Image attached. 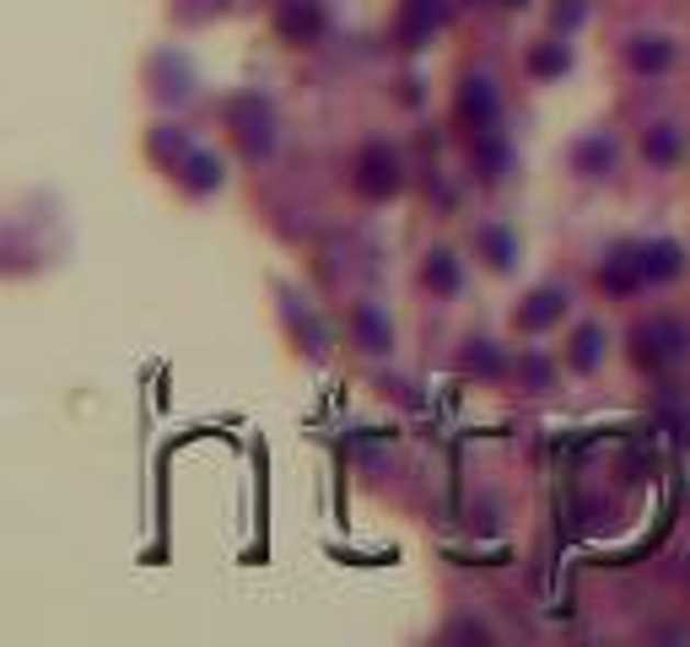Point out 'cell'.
<instances>
[{
	"mask_svg": "<svg viewBox=\"0 0 690 647\" xmlns=\"http://www.w3.org/2000/svg\"><path fill=\"white\" fill-rule=\"evenodd\" d=\"M464 367L480 373V378H497V373H502V356L491 351V340H475V345L464 351Z\"/></svg>",
	"mask_w": 690,
	"mask_h": 647,
	"instance_id": "18",
	"label": "cell"
},
{
	"mask_svg": "<svg viewBox=\"0 0 690 647\" xmlns=\"http://www.w3.org/2000/svg\"><path fill=\"white\" fill-rule=\"evenodd\" d=\"M518 373L529 378V388H551V362H545V356H534V351L518 362Z\"/></svg>",
	"mask_w": 690,
	"mask_h": 647,
	"instance_id": "22",
	"label": "cell"
},
{
	"mask_svg": "<svg viewBox=\"0 0 690 647\" xmlns=\"http://www.w3.org/2000/svg\"><path fill=\"white\" fill-rule=\"evenodd\" d=\"M572 162H577V173H588V179H599L610 162H615V146L604 140V135H588L577 151H572Z\"/></svg>",
	"mask_w": 690,
	"mask_h": 647,
	"instance_id": "14",
	"label": "cell"
},
{
	"mask_svg": "<svg viewBox=\"0 0 690 647\" xmlns=\"http://www.w3.org/2000/svg\"><path fill=\"white\" fill-rule=\"evenodd\" d=\"M227 125H233V135H238L244 157H253V162L275 151V114H270V103H264L259 92L233 98V109H227Z\"/></svg>",
	"mask_w": 690,
	"mask_h": 647,
	"instance_id": "2",
	"label": "cell"
},
{
	"mask_svg": "<svg viewBox=\"0 0 690 647\" xmlns=\"http://www.w3.org/2000/svg\"><path fill=\"white\" fill-rule=\"evenodd\" d=\"M577 22H582V0H562V5H556V27H562V33H572Z\"/></svg>",
	"mask_w": 690,
	"mask_h": 647,
	"instance_id": "23",
	"label": "cell"
},
{
	"mask_svg": "<svg viewBox=\"0 0 690 647\" xmlns=\"http://www.w3.org/2000/svg\"><path fill=\"white\" fill-rule=\"evenodd\" d=\"M453 637H464V643H486V626H475V621H459V626H453Z\"/></svg>",
	"mask_w": 690,
	"mask_h": 647,
	"instance_id": "25",
	"label": "cell"
},
{
	"mask_svg": "<svg viewBox=\"0 0 690 647\" xmlns=\"http://www.w3.org/2000/svg\"><path fill=\"white\" fill-rule=\"evenodd\" d=\"M642 157H647L653 168H675V162H680V129L653 125L647 135H642Z\"/></svg>",
	"mask_w": 690,
	"mask_h": 647,
	"instance_id": "13",
	"label": "cell"
},
{
	"mask_svg": "<svg viewBox=\"0 0 690 647\" xmlns=\"http://www.w3.org/2000/svg\"><path fill=\"white\" fill-rule=\"evenodd\" d=\"M459 114H464V125L475 129V135H491V129H497V92H491L486 76H464V87H459Z\"/></svg>",
	"mask_w": 690,
	"mask_h": 647,
	"instance_id": "5",
	"label": "cell"
},
{
	"mask_svg": "<svg viewBox=\"0 0 690 647\" xmlns=\"http://www.w3.org/2000/svg\"><path fill=\"white\" fill-rule=\"evenodd\" d=\"M690 334L680 319H647L631 329V356H636V367H647V373H664V367H675L680 356H686Z\"/></svg>",
	"mask_w": 690,
	"mask_h": 647,
	"instance_id": "1",
	"label": "cell"
},
{
	"mask_svg": "<svg viewBox=\"0 0 690 647\" xmlns=\"http://www.w3.org/2000/svg\"><path fill=\"white\" fill-rule=\"evenodd\" d=\"M631 65H636L642 76H664V70L675 65V44L658 38V33H642V38H631Z\"/></svg>",
	"mask_w": 690,
	"mask_h": 647,
	"instance_id": "11",
	"label": "cell"
},
{
	"mask_svg": "<svg viewBox=\"0 0 690 647\" xmlns=\"http://www.w3.org/2000/svg\"><path fill=\"white\" fill-rule=\"evenodd\" d=\"M636 264H642V275H647V281H675V275H680V264H686V254H680V243L658 238V243L636 249Z\"/></svg>",
	"mask_w": 690,
	"mask_h": 647,
	"instance_id": "10",
	"label": "cell"
},
{
	"mask_svg": "<svg viewBox=\"0 0 690 647\" xmlns=\"http://www.w3.org/2000/svg\"><path fill=\"white\" fill-rule=\"evenodd\" d=\"M421 275H427V286H432L438 297H453V292H459V259L453 254H432Z\"/></svg>",
	"mask_w": 690,
	"mask_h": 647,
	"instance_id": "16",
	"label": "cell"
},
{
	"mask_svg": "<svg viewBox=\"0 0 690 647\" xmlns=\"http://www.w3.org/2000/svg\"><path fill=\"white\" fill-rule=\"evenodd\" d=\"M642 281H647V275H642V264H636V249H626L621 259H610V264L599 270V286H604V292H615V297H631Z\"/></svg>",
	"mask_w": 690,
	"mask_h": 647,
	"instance_id": "12",
	"label": "cell"
},
{
	"mask_svg": "<svg viewBox=\"0 0 690 647\" xmlns=\"http://www.w3.org/2000/svg\"><path fill=\"white\" fill-rule=\"evenodd\" d=\"M475 162H480V179H502L507 151H502V140H497V129H491V135H475Z\"/></svg>",
	"mask_w": 690,
	"mask_h": 647,
	"instance_id": "17",
	"label": "cell"
},
{
	"mask_svg": "<svg viewBox=\"0 0 690 647\" xmlns=\"http://www.w3.org/2000/svg\"><path fill=\"white\" fill-rule=\"evenodd\" d=\"M442 22H448V0H405L399 27H394V33H399V49H421Z\"/></svg>",
	"mask_w": 690,
	"mask_h": 647,
	"instance_id": "4",
	"label": "cell"
},
{
	"mask_svg": "<svg viewBox=\"0 0 690 647\" xmlns=\"http://www.w3.org/2000/svg\"><path fill=\"white\" fill-rule=\"evenodd\" d=\"M502 5H529V0H502Z\"/></svg>",
	"mask_w": 690,
	"mask_h": 647,
	"instance_id": "26",
	"label": "cell"
},
{
	"mask_svg": "<svg viewBox=\"0 0 690 647\" xmlns=\"http://www.w3.org/2000/svg\"><path fill=\"white\" fill-rule=\"evenodd\" d=\"M275 27H281V38H292V44H314L318 33H324V5H318V0H286V5L275 11Z\"/></svg>",
	"mask_w": 690,
	"mask_h": 647,
	"instance_id": "6",
	"label": "cell"
},
{
	"mask_svg": "<svg viewBox=\"0 0 690 647\" xmlns=\"http://www.w3.org/2000/svg\"><path fill=\"white\" fill-rule=\"evenodd\" d=\"M562 314H566V292H562V286H540V292H529V297H523V308H518V329L540 334V329L562 324Z\"/></svg>",
	"mask_w": 690,
	"mask_h": 647,
	"instance_id": "7",
	"label": "cell"
},
{
	"mask_svg": "<svg viewBox=\"0 0 690 647\" xmlns=\"http://www.w3.org/2000/svg\"><path fill=\"white\" fill-rule=\"evenodd\" d=\"M599 351H604V334H599L593 324H582V329L572 334V351H566V362H572L577 373H593V367H599Z\"/></svg>",
	"mask_w": 690,
	"mask_h": 647,
	"instance_id": "15",
	"label": "cell"
},
{
	"mask_svg": "<svg viewBox=\"0 0 690 647\" xmlns=\"http://www.w3.org/2000/svg\"><path fill=\"white\" fill-rule=\"evenodd\" d=\"M179 173V184H184L189 194H211V190H222V162L211 157V151H189L184 162L173 168Z\"/></svg>",
	"mask_w": 690,
	"mask_h": 647,
	"instance_id": "9",
	"label": "cell"
},
{
	"mask_svg": "<svg viewBox=\"0 0 690 647\" xmlns=\"http://www.w3.org/2000/svg\"><path fill=\"white\" fill-rule=\"evenodd\" d=\"M351 329H357V345H362L367 356H383V351L394 345V334H388V319L377 314L373 303H357V308H351Z\"/></svg>",
	"mask_w": 690,
	"mask_h": 647,
	"instance_id": "8",
	"label": "cell"
},
{
	"mask_svg": "<svg viewBox=\"0 0 690 647\" xmlns=\"http://www.w3.org/2000/svg\"><path fill=\"white\" fill-rule=\"evenodd\" d=\"M151 151H157V157H173V168H179V162H184V157H189V151H194V146H189V140H184V129L162 125V129H157V135H151Z\"/></svg>",
	"mask_w": 690,
	"mask_h": 647,
	"instance_id": "19",
	"label": "cell"
},
{
	"mask_svg": "<svg viewBox=\"0 0 690 647\" xmlns=\"http://www.w3.org/2000/svg\"><path fill=\"white\" fill-rule=\"evenodd\" d=\"M222 0H179V16H189V22H200V16H211Z\"/></svg>",
	"mask_w": 690,
	"mask_h": 647,
	"instance_id": "24",
	"label": "cell"
},
{
	"mask_svg": "<svg viewBox=\"0 0 690 647\" xmlns=\"http://www.w3.org/2000/svg\"><path fill=\"white\" fill-rule=\"evenodd\" d=\"M399 184H405L399 157H394L383 140H367V146L357 151V194H367V200H394Z\"/></svg>",
	"mask_w": 690,
	"mask_h": 647,
	"instance_id": "3",
	"label": "cell"
},
{
	"mask_svg": "<svg viewBox=\"0 0 690 647\" xmlns=\"http://www.w3.org/2000/svg\"><path fill=\"white\" fill-rule=\"evenodd\" d=\"M566 65H572V55H566L562 44H540V49L529 55V70H534V76H562Z\"/></svg>",
	"mask_w": 690,
	"mask_h": 647,
	"instance_id": "20",
	"label": "cell"
},
{
	"mask_svg": "<svg viewBox=\"0 0 690 647\" xmlns=\"http://www.w3.org/2000/svg\"><path fill=\"white\" fill-rule=\"evenodd\" d=\"M480 249L491 259V270H512V238H507L502 227H486V232H480Z\"/></svg>",
	"mask_w": 690,
	"mask_h": 647,
	"instance_id": "21",
	"label": "cell"
}]
</instances>
